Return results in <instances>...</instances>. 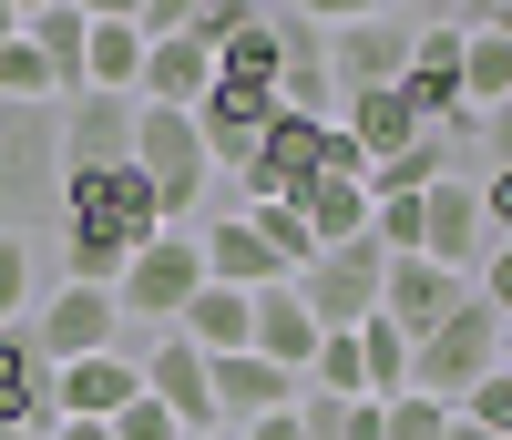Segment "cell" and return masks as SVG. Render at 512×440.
<instances>
[{
	"label": "cell",
	"instance_id": "obj_31",
	"mask_svg": "<svg viewBox=\"0 0 512 440\" xmlns=\"http://www.w3.org/2000/svg\"><path fill=\"white\" fill-rule=\"evenodd\" d=\"M390 420H379V440H451V400H431V389H400V400H379Z\"/></svg>",
	"mask_w": 512,
	"mask_h": 440
},
{
	"label": "cell",
	"instance_id": "obj_32",
	"mask_svg": "<svg viewBox=\"0 0 512 440\" xmlns=\"http://www.w3.org/2000/svg\"><path fill=\"white\" fill-rule=\"evenodd\" d=\"M0 103H52V113H62V93H52V62L31 52V31H21V41H0Z\"/></svg>",
	"mask_w": 512,
	"mask_h": 440
},
{
	"label": "cell",
	"instance_id": "obj_2",
	"mask_svg": "<svg viewBox=\"0 0 512 440\" xmlns=\"http://www.w3.org/2000/svg\"><path fill=\"white\" fill-rule=\"evenodd\" d=\"M492 369H502V307H492L482 287H472V297H461L431 338L410 348V389H431V400H451V410L472 400Z\"/></svg>",
	"mask_w": 512,
	"mask_h": 440
},
{
	"label": "cell",
	"instance_id": "obj_21",
	"mask_svg": "<svg viewBox=\"0 0 512 440\" xmlns=\"http://www.w3.org/2000/svg\"><path fill=\"white\" fill-rule=\"evenodd\" d=\"M338 134H349L369 164H390V154H410L420 134H431V123H420L410 113V93H400V82H390V93H349V113H338Z\"/></svg>",
	"mask_w": 512,
	"mask_h": 440
},
{
	"label": "cell",
	"instance_id": "obj_19",
	"mask_svg": "<svg viewBox=\"0 0 512 440\" xmlns=\"http://www.w3.org/2000/svg\"><path fill=\"white\" fill-rule=\"evenodd\" d=\"M21 31H31V52L52 62V93H62V103L93 93V11H72V0H41Z\"/></svg>",
	"mask_w": 512,
	"mask_h": 440
},
{
	"label": "cell",
	"instance_id": "obj_44",
	"mask_svg": "<svg viewBox=\"0 0 512 440\" xmlns=\"http://www.w3.org/2000/svg\"><path fill=\"white\" fill-rule=\"evenodd\" d=\"M185 440H236V430H185Z\"/></svg>",
	"mask_w": 512,
	"mask_h": 440
},
{
	"label": "cell",
	"instance_id": "obj_46",
	"mask_svg": "<svg viewBox=\"0 0 512 440\" xmlns=\"http://www.w3.org/2000/svg\"><path fill=\"white\" fill-rule=\"evenodd\" d=\"M0 440H21V430H0Z\"/></svg>",
	"mask_w": 512,
	"mask_h": 440
},
{
	"label": "cell",
	"instance_id": "obj_11",
	"mask_svg": "<svg viewBox=\"0 0 512 440\" xmlns=\"http://www.w3.org/2000/svg\"><path fill=\"white\" fill-rule=\"evenodd\" d=\"M52 185L62 195V113L52 103H0V205Z\"/></svg>",
	"mask_w": 512,
	"mask_h": 440
},
{
	"label": "cell",
	"instance_id": "obj_25",
	"mask_svg": "<svg viewBox=\"0 0 512 440\" xmlns=\"http://www.w3.org/2000/svg\"><path fill=\"white\" fill-rule=\"evenodd\" d=\"M175 338H195L205 359H236V348H256V297H236V287H205L195 307H185V328Z\"/></svg>",
	"mask_w": 512,
	"mask_h": 440
},
{
	"label": "cell",
	"instance_id": "obj_36",
	"mask_svg": "<svg viewBox=\"0 0 512 440\" xmlns=\"http://www.w3.org/2000/svg\"><path fill=\"white\" fill-rule=\"evenodd\" d=\"M482 215H492V246H512V164L482 174Z\"/></svg>",
	"mask_w": 512,
	"mask_h": 440
},
{
	"label": "cell",
	"instance_id": "obj_27",
	"mask_svg": "<svg viewBox=\"0 0 512 440\" xmlns=\"http://www.w3.org/2000/svg\"><path fill=\"white\" fill-rule=\"evenodd\" d=\"M461 93H472V113L512 103V41L482 31V21H461Z\"/></svg>",
	"mask_w": 512,
	"mask_h": 440
},
{
	"label": "cell",
	"instance_id": "obj_42",
	"mask_svg": "<svg viewBox=\"0 0 512 440\" xmlns=\"http://www.w3.org/2000/svg\"><path fill=\"white\" fill-rule=\"evenodd\" d=\"M482 31H502V41H512V0H502V11H482Z\"/></svg>",
	"mask_w": 512,
	"mask_h": 440
},
{
	"label": "cell",
	"instance_id": "obj_9",
	"mask_svg": "<svg viewBox=\"0 0 512 440\" xmlns=\"http://www.w3.org/2000/svg\"><path fill=\"white\" fill-rule=\"evenodd\" d=\"M328 134L338 123H318V113H277L267 144H256V164H246V205H297V185L328 174Z\"/></svg>",
	"mask_w": 512,
	"mask_h": 440
},
{
	"label": "cell",
	"instance_id": "obj_37",
	"mask_svg": "<svg viewBox=\"0 0 512 440\" xmlns=\"http://www.w3.org/2000/svg\"><path fill=\"white\" fill-rule=\"evenodd\" d=\"M472 287H482V297H492V307H502V328H512V246H492V267H482V277H472Z\"/></svg>",
	"mask_w": 512,
	"mask_h": 440
},
{
	"label": "cell",
	"instance_id": "obj_26",
	"mask_svg": "<svg viewBox=\"0 0 512 440\" xmlns=\"http://www.w3.org/2000/svg\"><path fill=\"white\" fill-rule=\"evenodd\" d=\"M93 93H123V103L144 93V31H134V11H93Z\"/></svg>",
	"mask_w": 512,
	"mask_h": 440
},
{
	"label": "cell",
	"instance_id": "obj_1",
	"mask_svg": "<svg viewBox=\"0 0 512 440\" xmlns=\"http://www.w3.org/2000/svg\"><path fill=\"white\" fill-rule=\"evenodd\" d=\"M62 226H72V287H123V267L164 236V205L134 164L62 174Z\"/></svg>",
	"mask_w": 512,
	"mask_h": 440
},
{
	"label": "cell",
	"instance_id": "obj_23",
	"mask_svg": "<svg viewBox=\"0 0 512 440\" xmlns=\"http://www.w3.org/2000/svg\"><path fill=\"white\" fill-rule=\"evenodd\" d=\"M318 318H308V297H297V287H267V297H256V359H277L287 379H308V359H318Z\"/></svg>",
	"mask_w": 512,
	"mask_h": 440
},
{
	"label": "cell",
	"instance_id": "obj_3",
	"mask_svg": "<svg viewBox=\"0 0 512 440\" xmlns=\"http://www.w3.org/2000/svg\"><path fill=\"white\" fill-rule=\"evenodd\" d=\"M134 174L154 185L164 226H175V215H195L205 174H216V154H205V134H195V113H164V103H144V113H134Z\"/></svg>",
	"mask_w": 512,
	"mask_h": 440
},
{
	"label": "cell",
	"instance_id": "obj_41",
	"mask_svg": "<svg viewBox=\"0 0 512 440\" xmlns=\"http://www.w3.org/2000/svg\"><path fill=\"white\" fill-rule=\"evenodd\" d=\"M21 21H31V11H11V0H0V41H21Z\"/></svg>",
	"mask_w": 512,
	"mask_h": 440
},
{
	"label": "cell",
	"instance_id": "obj_33",
	"mask_svg": "<svg viewBox=\"0 0 512 440\" xmlns=\"http://www.w3.org/2000/svg\"><path fill=\"white\" fill-rule=\"evenodd\" d=\"M21 307H31V246L21 226H0V328H21Z\"/></svg>",
	"mask_w": 512,
	"mask_h": 440
},
{
	"label": "cell",
	"instance_id": "obj_45",
	"mask_svg": "<svg viewBox=\"0 0 512 440\" xmlns=\"http://www.w3.org/2000/svg\"><path fill=\"white\" fill-rule=\"evenodd\" d=\"M502 369H512V328H502Z\"/></svg>",
	"mask_w": 512,
	"mask_h": 440
},
{
	"label": "cell",
	"instance_id": "obj_13",
	"mask_svg": "<svg viewBox=\"0 0 512 440\" xmlns=\"http://www.w3.org/2000/svg\"><path fill=\"white\" fill-rule=\"evenodd\" d=\"M31 338L52 348V369L103 359V348H123V297H113V287H62V297L31 318Z\"/></svg>",
	"mask_w": 512,
	"mask_h": 440
},
{
	"label": "cell",
	"instance_id": "obj_34",
	"mask_svg": "<svg viewBox=\"0 0 512 440\" xmlns=\"http://www.w3.org/2000/svg\"><path fill=\"white\" fill-rule=\"evenodd\" d=\"M461 420H472V430H492V440H512V369H492L472 400H461Z\"/></svg>",
	"mask_w": 512,
	"mask_h": 440
},
{
	"label": "cell",
	"instance_id": "obj_18",
	"mask_svg": "<svg viewBox=\"0 0 512 440\" xmlns=\"http://www.w3.org/2000/svg\"><path fill=\"white\" fill-rule=\"evenodd\" d=\"M308 400V379H287L277 359H256V348H236V359H216V430H246L267 410H297Z\"/></svg>",
	"mask_w": 512,
	"mask_h": 440
},
{
	"label": "cell",
	"instance_id": "obj_17",
	"mask_svg": "<svg viewBox=\"0 0 512 440\" xmlns=\"http://www.w3.org/2000/svg\"><path fill=\"white\" fill-rule=\"evenodd\" d=\"M277 41H287V72H277V103L287 113H318V123H338V72H328V21L318 11H277Z\"/></svg>",
	"mask_w": 512,
	"mask_h": 440
},
{
	"label": "cell",
	"instance_id": "obj_6",
	"mask_svg": "<svg viewBox=\"0 0 512 440\" xmlns=\"http://www.w3.org/2000/svg\"><path fill=\"white\" fill-rule=\"evenodd\" d=\"M420 256L451 277H482L492 267V215H482V174H441L420 195Z\"/></svg>",
	"mask_w": 512,
	"mask_h": 440
},
{
	"label": "cell",
	"instance_id": "obj_4",
	"mask_svg": "<svg viewBox=\"0 0 512 440\" xmlns=\"http://www.w3.org/2000/svg\"><path fill=\"white\" fill-rule=\"evenodd\" d=\"M123 328H185V307L205 297V246L195 236H154L134 267H123Z\"/></svg>",
	"mask_w": 512,
	"mask_h": 440
},
{
	"label": "cell",
	"instance_id": "obj_14",
	"mask_svg": "<svg viewBox=\"0 0 512 440\" xmlns=\"http://www.w3.org/2000/svg\"><path fill=\"white\" fill-rule=\"evenodd\" d=\"M461 297H472V277L431 267V256H390V277H379V318H390V328H400V338L420 348V338H431V328L451 318Z\"/></svg>",
	"mask_w": 512,
	"mask_h": 440
},
{
	"label": "cell",
	"instance_id": "obj_5",
	"mask_svg": "<svg viewBox=\"0 0 512 440\" xmlns=\"http://www.w3.org/2000/svg\"><path fill=\"white\" fill-rule=\"evenodd\" d=\"M379 277H390V246H379V236H349V246H328L318 267L297 277V297H308V318H318L328 338H349V328L379 318Z\"/></svg>",
	"mask_w": 512,
	"mask_h": 440
},
{
	"label": "cell",
	"instance_id": "obj_38",
	"mask_svg": "<svg viewBox=\"0 0 512 440\" xmlns=\"http://www.w3.org/2000/svg\"><path fill=\"white\" fill-rule=\"evenodd\" d=\"M236 440H308V430H297V410H267V420H246Z\"/></svg>",
	"mask_w": 512,
	"mask_h": 440
},
{
	"label": "cell",
	"instance_id": "obj_15",
	"mask_svg": "<svg viewBox=\"0 0 512 440\" xmlns=\"http://www.w3.org/2000/svg\"><path fill=\"white\" fill-rule=\"evenodd\" d=\"M134 113H144V103H123V93L62 103V174H113V164H134Z\"/></svg>",
	"mask_w": 512,
	"mask_h": 440
},
{
	"label": "cell",
	"instance_id": "obj_35",
	"mask_svg": "<svg viewBox=\"0 0 512 440\" xmlns=\"http://www.w3.org/2000/svg\"><path fill=\"white\" fill-rule=\"evenodd\" d=\"M113 440H185V420L164 410V400H134V410L113 420Z\"/></svg>",
	"mask_w": 512,
	"mask_h": 440
},
{
	"label": "cell",
	"instance_id": "obj_39",
	"mask_svg": "<svg viewBox=\"0 0 512 440\" xmlns=\"http://www.w3.org/2000/svg\"><path fill=\"white\" fill-rule=\"evenodd\" d=\"M482 144H492V164H512V103H492V113H482Z\"/></svg>",
	"mask_w": 512,
	"mask_h": 440
},
{
	"label": "cell",
	"instance_id": "obj_8",
	"mask_svg": "<svg viewBox=\"0 0 512 440\" xmlns=\"http://www.w3.org/2000/svg\"><path fill=\"white\" fill-rule=\"evenodd\" d=\"M0 430H21V440L62 430V369L31 328H0Z\"/></svg>",
	"mask_w": 512,
	"mask_h": 440
},
{
	"label": "cell",
	"instance_id": "obj_20",
	"mask_svg": "<svg viewBox=\"0 0 512 440\" xmlns=\"http://www.w3.org/2000/svg\"><path fill=\"white\" fill-rule=\"evenodd\" d=\"M134 400H144V359L134 348H103V359L62 369V420H123Z\"/></svg>",
	"mask_w": 512,
	"mask_h": 440
},
{
	"label": "cell",
	"instance_id": "obj_30",
	"mask_svg": "<svg viewBox=\"0 0 512 440\" xmlns=\"http://www.w3.org/2000/svg\"><path fill=\"white\" fill-rule=\"evenodd\" d=\"M359 369H369V400H400V389H410V338L390 318H369L359 328Z\"/></svg>",
	"mask_w": 512,
	"mask_h": 440
},
{
	"label": "cell",
	"instance_id": "obj_10",
	"mask_svg": "<svg viewBox=\"0 0 512 440\" xmlns=\"http://www.w3.org/2000/svg\"><path fill=\"white\" fill-rule=\"evenodd\" d=\"M277 113H287V103L267 93V82H226V72H216V93L195 103V134H205V154H216V174H246Z\"/></svg>",
	"mask_w": 512,
	"mask_h": 440
},
{
	"label": "cell",
	"instance_id": "obj_29",
	"mask_svg": "<svg viewBox=\"0 0 512 440\" xmlns=\"http://www.w3.org/2000/svg\"><path fill=\"white\" fill-rule=\"evenodd\" d=\"M379 420H390L379 400H318V389L297 400V430L308 440H379Z\"/></svg>",
	"mask_w": 512,
	"mask_h": 440
},
{
	"label": "cell",
	"instance_id": "obj_22",
	"mask_svg": "<svg viewBox=\"0 0 512 440\" xmlns=\"http://www.w3.org/2000/svg\"><path fill=\"white\" fill-rule=\"evenodd\" d=\"M195 246H205V287H236V297H267V287H287V277H277V256L256 246V226H246V215L205 226Z\"/></svg>",
	"mask_w": 512,
	"mask_h": 440
},
{
	"label": "cell",
	"instance_id": "obj_12",
	"mask_svg": "<svg viewBox=\"0 0 512 440\" xmlns=\"http://www.w3.org/2000/svg\"><path fill=\"white\" fill-rule=\"evenodd\" d=\"M400 93H410V113L431 123V134H461V123H472V93H461V21H431V31H420Z\"/></svg>",
	"mask_w": 512,
	"mask_h": 440
},
{
	"label": "cell",
	"instance_id": "obj_28",
	"mask_svg": "<svg viewBox=\"0 0 512 440\" xmlns=\"http://www.w3.org/2000/svg\"><path fill=\"white\" fill-rule=\"evenodd\" d=\"M246 226H256V246L277 256V277H287V287L318 267V236H308V215H297V205H246Z\"/></svg>",
	"mask_w": 512,
	"mask_h": 440
},
{
	"label": "cell",
	"instance_id": "obj_24",
	"mask_svg": "<svg viewBox=\"0 0 512 440\" xmlns=\"http://www.w3.org/2000/svg\"><path fill=\"white\" fill-rule=\"evenodd\" d=\"M297 215H308V236H318V256L328 246H349V236H369V185H349V174H318V185H297Z\"/></svg>",
	"mask_w": 512,
	"mask_h": 440
},
{
	"label": "cell",
	"instance_id": "obj_40",
	"mask_svg": "<svg viewBox=\"0 0 512 440\" xmlns=\"http://www.w3.org/2000/svg\"><path fill=\"white\" fill-rule=\"evenodd\" d=\"M52 440H113V420H62Z\"/></svg>",
	"mask_w": 512,
	"mask_h": 440
},
{
	"label": "cell",
	"instance_id": "obj_7",
	"mask_svg": "<svg viewBox=\"0 0 512 440\" xmlns=\"http://www.w3.org/2000/svg\"><path fill=\"white\" fill-rule=\"evenodd\" d=\"M410 52H420V21H400V11H359V21L328 31V72H338V93H390V82L410 72Z\"/></svg>",
	"mask_w": 512,
	"mask_h": 440
},
{
	"label": "cell",
	"instance_id": "obj_16",
	"mask_svg": "<svg viewBox=\"0 0 512 440\" xmlns=\"http://www.w3.org/2000/svg\"><path fill=\"white\" fill-rule=\"evenodd\" d=\"M144 400H164L185 430H216V359H205L195 338L164 328V338L144 348Z\"/></svg>",
	"mask_w": 512,
	"mask_h": 440
},
{
	"label": "cell",
	"instance_id": "obj_43",
	"mask_svg": "<svg viewBox=\"0 0 512 440\" xmlns=\"http://www.w3.org/2000/svg\"><path fill=\"white\" fill-rule=\"evenodd\" d=\"M451 440H492V430H472V420H451Z\"/></svg>",
	"mask_w": 512,
	"mask_h": 440
}]
</instances>
